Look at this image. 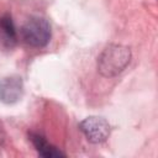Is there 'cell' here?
I'll return each instance as SVG.
<instances>
[{
  "instance_id": "cell-6",
  "label": "cell",
  "mask_w": 158,
  "mask_h": 158,
  "mask_svg": "<svg viewBox=\"0 0 158 158\" xmlns=\"http://www.w3.org/2000/svg\"><path fill=\"white\" fill-rule=\"evenodd\" d=\"M16 30L12 22L11 16L5 15L0 17V40L6 46H12L16 42Z\"/></svg>"
},
{
  "instance_id": "cell-1",
  "label": "cell",
  "mask_w": 158,
  "mask_h": 158,
  "mask_svg": "<svg viewBox=\"0 0 158 158\" xmlns=\"http://www.w3.org/2000/svg\"><path fill=\"white\" fill-rule=\"evenodd\" d=\"M131 60V51L123 44H109L98 58V70L102 77L111 78L120 74Z\"/></svg>"
},
{
  "instance_id": "cell-7",
  "label": "cell",
  "mask_w": 158,
  "mask_h": 158,
  "mask_svg": "<svg viewBox=\"0 0 158 158\" xmlns=\"http://www.w3.org/2000/svg\"><path fill=\"white\" fill-rule=\"evenodd\" d=\"M4 138H5V132H4V128H2V126L0 123V144H2Z\"/></svg>"
},
{
  "instance_id": "cell-5",
  "label": "cell",
  "mask_w": 158,
  "mask_h": 158,
  "mask_svg": "<svg viewBox=\"0 0 158 158\" xmlns=\"http://www.w3.org/2000/svg\"><path fill=\"white\" fill-rule=\"evenodd\" d=\"M30 139L33 143L35 148L37 149L38 154L46 158H57V157H64L65 154L63 152H60L58 148H56L54 146L49 144L44 137H42L38 133H31L30 135Z\"/></svg>"
},
{
  "instance_id": "cell-2",
  "label": "cell",
  "mask_w": 158,
  "mask_h": 158,
  "mask_svg": "<svg viewBox=\"0 0 158 158\" xmlns=\"http://www.w3.org/2000/svg\"><path fill=\"white\" fill-rule=\"evenodd\" d=\"M21 37L32 47H44L51 40V25L43 17H30L21 27Z\"/></svg>"
},
{
  "instance_id": "cell-3",
  "label": "cell",
  "mask_w": 158,
  "mask_h": 158,
  "mask_svg": "<svg viewBox=\"0 0 158 158\" xmlns=\"http://www.w3.org/2000/svg\"><path fill=\"white\" fill-rule=\"evenodd\" d=\"M80 131L84 133L86 139L91 143H101L110 136V123L99 116H89L79 123Z\"/></svg>"
},
{
  "instance_id": "cell-4",
  "label": "cell",
  "mask_w": 158,
  "mask_h": 158,
  "mask_svg": "<svg viewBox=\"0 0 158 158\" xmlns=\"http://www.w3.org/2000/svg\"><path fill=\"white\" fill-rule=\"evenodd\" d=\"M23 95V81L19 75L5 77L0 80V101L6 105L16 104Z\"/></svg>"
}]
</instances>
